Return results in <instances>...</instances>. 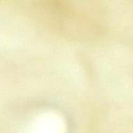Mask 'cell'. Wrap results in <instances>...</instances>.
Returning <instances> with one entry per match:
<instances>
[{"label":"cell","instance_id":"obj_1","mask_svg":"<svg viewBox=\"0 0 133 133\" xmlns=\"http://www.w3.org/2000/svg\"><path fill=\"white\" fill-rule=\"evenodd\" d=\"M42 9L64 31H90V26L94 25L90 16H86V12L68 5H64L63 3L58 5L57 2H50L48 5H44Z\"/></svg>","mask_w":133,"mask_h":133}]
</instances>
